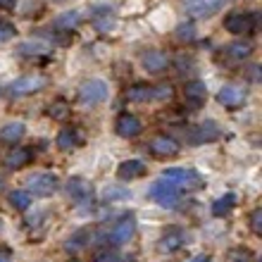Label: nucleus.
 <instances>
[{"mask_svg": "<svg viewBox=\"0 0 262 262\" xmlns=\"http://www.w3.org/2000/svg\"><path fill=\"white\" fill-rule=\"evenodd\" d=\"M174 96V89L169 83H158V86H150V83H134L129 91H126V100L131 103H165Z\"/></svg>", "mask_w": 262, "mask_h": 262, "instance_id": "1", "label": "nucleus"}, {"mask_svg": "<svg viewBox=\"0 0 262 262\" xmlns=\"http://www.w3.org/2000/svg\"><path fill=\"white\" fill-rule=\"evenodd\" d=\"M134 231H136V217L134 214H122L115 224H112V229H107V231H96V243H112V246H122V243H126L134 236Z\"/></svg>", "mask_w": 262, "mask_h": 262, "instance_id": "2", "label": "nucleus"}, {"mask_svg": "<svg viewBox=\"0 0 262 262\" xmlns=\"http://www.w3.org/2000/svg\"><path fill=\"white\" fill-rule=\"evenodd\" d=\"M160 179H165L167 184H172L177 191H200V188L205 186V181L200 177L195 169H184V167H169L162 172Z\"/></svg>", "mask_w": 262, "mask_h": 262, "instance_id": "3", "label": "nucleus"}, {"mask_svg": "<svg viewBox=\"0 0 262 262\" xmlns=\"http://www.w3.org/2000/svg\"><path fill=\"white\" fill-rule=\"evenodd\" d=\"M224 29L229 34H236V36H250L257 31V14L255 12H229L224 17Z\"/></svg>", "mask_w": 262, "mask_h": 262, "instance_id": "4", "label": "nucleus"}, {"mask_svg": "<svg viewBox=\"0 0 262 262\" xmlns=\"http://www.w3.org/2000/svg\"><path fill=\"white\" fill-rule=\"evenodd\" d=\"M48 86V79L43 74H24L19 76L17 81L10 83L7 89V96L10 98H24V96H31V93H38Z\"/></svg>", "mask_w": 262, "mask_h": 262, "instance_id": "5", "label": "nucleus"}, {"mask_svg": "<svg viewBox=\"0 0 262 262\" xmlns=\"http://www.w3.org/2000/svg\"><path fill=\"white\" fill-rule=\"evenodd\" d=\"M105 98H107V83L103 79H91V81H83L79 86V103L86 107L103 103Z\"/></svg>", "mask_w": 262, "mask_h": 262, "instance_id": "6", "label": "nucleus"}, {"mask_svg": "<svg viewBox=\"0 0 262 262\" xmlns=\"http://www.w3.org/2000/svg\"><path fill=\"white\" fill-rule=\"evenodd\" d=\"M222 136V129L214 122H200V124L191 126V129L184 134V138H186V143L191 145H203V143H212V141H217V138Z\"/></svg>", "mask_w": 262, "mask_h": 262, "instance_id": "7", "label": "nucleus"}, {"mask_svg": "<svg viewBox=\"0 0 262 262\" xmlns=\"http://www.w3.org/2000/svg\"><path fill=\"white\" fill-rule=\"evenodd\" d=\"M148 195L162 207H177L179 205V191H177L172 184H167L165 179L155 181V184L150 186V191H148Z\"/></svg>", "mask_w": 262, "mask_h": 262, "instance_id": "8", "label": "nucleus"}, {"mask_svg": "<svg viewBox=\"0 0 262 262\" xmlns=\"http://www.w3.org/2000/svg\"><path fill=\"white\" fill-rule=\"evenodd\" d=\"M57 188H60V179L50 172L34 174V177L29 179V191L34 195H38V198H48V195L55 193Z\"/></svg>", "mask_w": 262, "mask_h": 262, "instance_id": "9", "label": "nucleus"}, {"mask_svg": "<svg viewBox=\"0 0 262 262\" xmlns=\"http://www.w3.org/2000/svg\"><path fill=\"white\" fill-rule=\"evenodd\" d=\"M186 246V231L179 227H169L165 231V234L160 236V241H158V248L160 253H177V250H181Z\"/></svg>", "mask_w": 262, "mask_h": 262, "instance_id": "10", "label": "nucleus"}, {"mask_svg": "<svg viewBox=\"0 0 262 262\" xmlns=\"http://www.w3.org/2000/svg\"><path fill=\"white\" fill-rule=\"evenodd\" d=\"M150 152L155 158H174L177 152H179V141L172 136H167V134H158V136L150 138V143H148Z\"/></svg>", "mask_w": 262, "mask_h": 262, "instance_id": "11", "label": "nucleus"}, {"mask_svg": "<svg viewBox=\"0 0 262 262\" xmlns=\"http://www.w3.org/2000/svg\"><path fill=\"white\" fill-rule=\"evenodd\" d=\"M64 191H67V195L74 200L76 205H83V203L93 200V186H91L86 179H81V177H72V179L67 181Z\"/></svg>", "mask_w": 262, "mask_h": 262, "instance_id": "12", "label": "nucleus"}, {"mask_svg": "<svg viewBox=\"0 0 262 262\" xmlns=\"http://www.w3.org/2000/svg\"><path fill=\"white\" fill-rule=\"evenodd\" d=\"M222 5H224V0H186L184 7H186V12L195 19H205V17H212L214 12H220Z\"/></svg>", "mask_w": 262, "mask_h": 262, "instance_id": "13", "label": "nucleus"}, {"mask_svg": "<svg viewBox=\"0 0 262 262\" xmlns=\"http://www.w3.org/2000/svg\"><path fill=\"white\" fill-rule=\"evenodd\" d=\"M246 98H248V93H246L243 86L229 83V86H224V89L217 93V103L224 105L227 110H236V107H241V105L246 103Z\"/></svg>", "mask_w": 262, "mask_h": 262, "instance_id": "14", "label": "nucleus"}, {"mask_svg": "<svg viewBox=\"0 0 262 262\" xmlns=\"http://www.w3.org/2000/svg\"><path fill=\"white\" fill-rule=\"evenodd\" d=\"M115 131L122 138H136L143 131V122L136 115H131V112H122L117 117V122H115Z\"/></svg>", "mask_w": 262, "mask_h": 262, "instance_id": "15", "label": "nucleus"}, {"mask_svg": "<svg viewBox=\"0 0 262 262\" xmlns=\"http://www.w3.org/2000/svg\"><path fill=\"white\" fill-rule=\"evenodd\" d=\"M141 64H143L145 72H150V74H162L167 67H169V57L162 53V50H145L143 55H141Z\"/></svg>", "mask_w": 262, "mask_h": 262, "instance_id": "16", "label": "nucleus"}, {"mask_svg": "<svg viewBox=\"0 0 262 262\" xmlns=\"http://www.w3.org/2000/svg\"><path fill=\"white\" fill-rule=\"evenodd\" d=\"M31 155H34V152L29 150V148H24V145H12V148L3 155V165H5L7 169H21V167H27L29 162H31Z\"/></svg>", "mask_w": 262, "mask_h": 262, "instance_id": "17", "label": "nucleus"}, {"mask_svg": "<svg viewBox=\"0 0 262 262\" xmlns=\"http://www.w3.org/2000/svg\"><path fill=\"white\" fill-rule=\"evenodd\" d=\"M205 100H207V89L203 81H188L186 86H184V103H186L191 110H198Z\"/></svg>", "mask_w": 262, "mask_h": 262, "instance_id": "18", "label": "nucleus"}, {"mask_svg": "<svg viewBox=\"0 0 262 262\" xmlns=\"http://www.w3.org/2000/svg\"><path fill=\"white\" fill-rule=\"evenodd\" d=\"M91 243H96V231H91V229H79L76 234H72L67 238L64 248H67L69 253H76V250L86 248V246H91Z\"/></svg>", "mask_w": 262, "mask_h": 262, "instance_id": "19", "label": "nucleus"}, {"mask_svg": "<svg viewBox=\"0 0 262 262\" xmlns=\"http://www.w3.org/2000/svg\"><path fill=\"white\" fill-rule=\"evenodd\" d=\"M83 141L81 131L76 129V126H64L60 134H57V148L60 150H72V148H79Z\"/></svg>", "mask_w": 262, "mask_h": 262, "instance_id": "20", "label": "nucleus"}, {"mask_svg": "<svg viewBox=\"0 0 262 262\" xmlns=\"http://www.w3.org/2000/svg\"><path fill=\"white\" fill-rule=\"evenodd\" d=\"M91 21H93V27H96L100 34H107V31L115 27V14H112L110 7H96V10L91 12Z\"/></svg>", "mask_w": 262, "mask_h": 262, "instance_id": "21", "label": "nucleus"}, {"mask_svg": "<svg viewBox=\"0 0 262 262\" xmlns=\"http://www.w3.org/2000/svg\"><path fill=\"white\" fill-rule=\"evenodd\" d=\"M148 172V167L141 162V160H126L122 165L117 167V177L122 181H131V179H138V177H143Z\"/></svg>", "mask_w": 262, "mask_h": 262, "instance_id": "22", "label": "nucleus"}, {"mask_svg": "<svg viewBox=\"0 0 262 262\" xmlns=\"http://www.w3.org/2000/svg\"><path fill=\"white\" fill-rule=\"evenodd\" d=\"M81 12L79 10H72V12H62V14H57L55 17V21H53V27L55 29H60V31H74L79 24H81Z\"/></svg>", "mask_w": 262, "mask_h": 262, "instance_id": "23", "label": "nucleus"}, {"mask_svg": "<svg viewBox=\"0 0 262 262\" xmlns=\"http://www.w3.org/2000/svg\"><path fill=\"white\" fill-rule=\"evenodd\" d=\"M250 53H253V43L248 41H234L224 48V55L229 60H246V57H250Z\"/></svg>", "mask_w": 262, "mask_h": 262, "instance_id": "24", "label": "nucleus"}, {"mask_svg": "<svg viewBox=\"0 0 262 262\" xmlns=\"http://www.w3.org/2000/svg\"><path fill=\"white\" fill-rule=\"evenodd\" d=\"M24 124H19V122H10V124H5L3 129H0V141L3 143H17L21 136H24Z\"/></svg>", "mask_w": 262, "mask_h": 262, "instance_id": "25", "label": "nucleus"}, {"mask_svg": "<svg viewBox=\"0 0 262 262\" xmlns=\"http://www.w3.org/2000/svg\"><path fill=\"white\" fill-rule=\"evenodd\" d=\"M234 207H236V195L227 193V195H222V198H217L212 203V214L214 217H227Z\"/></svg>", "mask_w": 262, "mask_h": 262, "instance_id": "26", "label": "nucleus"}, {"mask_svg": "<svg viewBox=\"0 0 262 262\" xmlns=\"http://www.w3.org/2000/svg\"><path fill=\"white\" fill-rule=\"evenodd\" d=\"M227 262H255V253L250 248H243V246H236V248L227 250Z\"/></svg>", "mask_w": 262, "mask_h": 262, "instance_id": "27", "label": "nucleus"}, {"mask_svg": "<svg viewBox=\"0 0 262 262\" xmlns=\"http://www.w3.org/2000/svg\"><path fill=\"white\" fill-rule=\"evenodd\" d=\"M50 46L43 41H24L19 43V53L21 55H43V53H48Z\"/></svg>", "mask_w": 262, "mask_h": 262, "instance_id": "28", "label": "nucleus"}, {"mask_svg": "<svg viewBox=\"0 0 262 262\" xmlns=\"http://www.w3.org/2000/svg\"><path fill=\"white\" fill-rule=\"evenodd\" d=\"M7 200H10V205H12L14 210H29V205H31V193H29V191H12V193L7 195Z\"/></svg>", "mask_w": 262, "mask_h": 262, "instance_id": "29", "label": "nucleus"}, {"mask_svg": "<svg viewBox=\"0 0 262 262\" xmlns=\"http://www.w3.org/2000/svg\"><path fill=\"white\" fill-rule=\"evenodd\" d=\"M69 112H72V107H69L64 100H57V103H53L50 105V110H48V115L53 119H67L69 117Z\"/></svg>", "mask_w": 262, "mask_h": 262, "instance_id": "30", "label": "nucleus"}, {"mask_svg": "<svg viewBox=\"0 0 262 262\" xmlns=\"http://www.w3.org/2000/svg\"><path fill=\"white\" fill-rule=\"evenodd\" d=\"M41 10H43L41 0H27L24 7H21V14H24V17H36V14H41Z\"/></svg>", "mask_w": 262, "mask_h": 262, "instance_id": "31", "label": "nucleus"}, {"mask_svg": "<svg viewBox=\"0 0 262 262\" xmlns=\"http://www.w3.org/2000/svg\"><path fill=\"white\" fill-rule=\"evenodd\" d=\"M177 38H179V41H193L195 27L193 24H181V27H177Z\"/></svg>", "mask_w": 262, "mask_h": 262, "instance_id": "32", "label": "nucleus"}, {"mask_svg": "<svg viewBox=\"0 0 262 262\" xmlns=\"http://www.w3.org/2000/svg\"><path fill=\"white\" fill-rule=\"evenodd\" d=\"M250 229L253 234H262V207H255L250 212Z\"/></svg>", "mask_w": 262, "mask_h": 262, "instance_id": "33", "label": "nucleus"}, {"mask_svg": "<svg viewBox=\"0 0 262 262\" xmlns=\"http://www.w3.org/2000/svg\"><path fill=\"white\" fill-rule=\"evenodd\" d=\"M14 27L10 24V21H0V43H5V41H12L14 38Z\"/></svg>", "mask_w": 262, "mask_h": 262, "instance_id": "34", "label": "nucleus"}, {"mask_svg": "<svg viewBox=\"0 0 262 262\" xmlns=\"http://www.w3.org/2000/svg\"><path fill=\"white\" fill-rule=\"evenodd\" d=\"M93 262H122L119 260V255L115 253V250H100V253H96V257H93Z\"/></svg>", "mask_w": 262, "mask_h": 262, "instance_id": "35", "label": "nucleus"}, {"mask_svg": "<svg viewBox=\"0 0 262 262\" xmlns=\"http://www.w3.org/2000/svg\"><path fill=\"white\" fill-rule=\"evenodd\" d=\"M126 195H129V191H126V188H107V191H105V198H107V200L126 198Z\"/></svg>", "mask_w": 262, "mask_h": 262, "instance_id": "36", "label": "nucleus"}, {"mask_svg": "<svg viewBox=\"0 0 262 262\" xmlns=\"http://www.w3.org/2000/svg\"><path fill=\"white\" fill-rule=\"evenodd\" d=\"M10 260H12V253L7 248H0V262H10Z\"/></svg>", "mask_w": 262, "mask_h": 262, "instance_id": "37", "label": "nucleus"}, {"mask_svg": "<svg viewBox=\"0 0 262 262\" xmlns=\"http://www.w3.org/2000/svg\"><path fill=\"white\" fill-rule=\"evenodd\" d=\"M14 3H17V0H0V7H3V10H12Z\"/></svg>", "mask_w": 262, "mask_h": 262, "instance_id": "38", "label": "nucleus"}, {"mask_svg": "<svg viewBox=\"0 0 262 262\" xmlns=\"http://www.w3.org/2000/svg\"><path fill=\"white\" fill-rule=\"evenodd\" d=\"M191 262H210V255H198V257H193Z\"/></svg>", "mask_w": 262, "mask_h": 262, "instance_id": "39", "label": "nucleus"}, {"mask_svg": "<svg viewBox=\"0 0 262 262\" xmlns=\"http://www.w3.org/2000/svg\"><path fill=\"white\" fill-rule=\"evenodd\" d=\"M0 188H3V179H0Z\"/></svg>", "mask_w": 262, "mask_h": 262, "instance_id": "40", "label": "nucleus"}, {"mask_svg": "<svg viewBox=\"0 0 262 262\" xmlns=\"http://www.w3.org/2000/svg\"><path fill=\"white\" fill-rule=\"evenodd\" d=\"M69 262H79V260H69Z\"/></svg>", "mask_w": 262, "mask_h": 262, "instance_id": "41", "label": "nucleus"}]
</instances>
